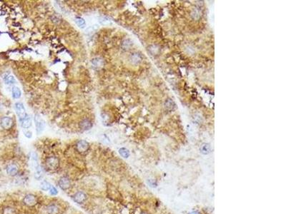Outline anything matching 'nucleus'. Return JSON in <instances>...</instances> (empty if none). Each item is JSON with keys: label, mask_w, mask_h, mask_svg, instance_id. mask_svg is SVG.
I'll use <instances>...</instances> for the list:
<instances>
[{"label": "nucleus", "mask_w": 286, "mask_h": 214, "mask_svg": "<svg viewBox=\"0 0 286 214\" xmlns=\"http://www.w3.org/2000/svg\"><path fill=\"white\" fill-rule=\"evenodd\" d=\"M14 108L20 124L29 117V115L26 114V109L22 103L17 102L14 105Z\"/></svg>", "instance_id": "f257e3e1"}, {"label": "nucleus", "mask_w": 286, "mask_h": 214, "mask_svg": "<svg viewBox=\"0 0 286 214\" xmlns=\"http://www.w3.org/2000/svg\"><path fill=\"white\" fill-rule=\"evenodd\" d=\"M45 164L49 170L54 171V170L58 169L59 166H60V160H59L58 158L55 157V156H51V157L47 158Z\"/></svg>", "instance_id": "f03ea898"}, {"label": "nucleus", "mask_w": 286, "mask_h": 214, "mask_svg": "<svg viewBox=\"0 0 286 214\" xmlns=\"http://www.w3.org/2000/svg\"><path fill=\"white\" fill-rule=\"evenodd\" d=\"M34 123H35L36 126V131H37V133L40 134L44 131L45 128V121L44 119L41 117V116L39 114H35L34 118Z\"/></svg>", "instance_id": "7ed1b4c3"}, {"label": "nucleus", "mask_w": 286, "mask_h": 214, "mask_svg": "<svg viewBox=\"0 0 286 214\" xmlns=\"http://www.w3.org/2000/svg\"><path fill=\"white\" fill-rule=\"evenodd\" d=\"M59 186L60 187L62 190H67L71 186V181L70 180L68 177L62 176L61 177L58 182Z\"/></svg>", "instance_id": "20e7f679"}, {"label": "nucleus", "mask_w": 286, "mask_h": 214, "mask_svg": "<svg viewBox=\"0 0 286 214\" xmlns=\"http://www.w3.org/2000/svg\"><path fill=\"white\" fill-rule=\"evenodd\" d=\"M24 203L25 205L28 206H35L37 203V198L34 195L32 194H27L25 196L23 200Z\"/></svg>", "instance_id": "39448f33"}, {"label": "nucleus", "mask_w": 286, "mask_h": 214, "mask_svg": "<svg viewBox=\"0 0 286 214\" xmlns=\"http://www.w3.org/2000/svg\"><path fill=\"white\" fill-rule=\"evenodd\" d=\"M76 147H77V149L79 153H85L89 148V144L87 141L81 140L78 141L77 145H76Z\"/></svg>", "instance_id": "423d86ee"}, {"label": "nucleus", "mask_w": 286, "mask_h": 214, "mask_svg": "<svg viewBox=\"0 0 286 214\" xmlns=\"http://www.w3.org/2000/svg\"><path fill=\"white\" fill-rule=\"evenodd\" d=\"M0 125H1V127H2L3 129H9L11 127H12L13 121L10 117L5 116V117H3L1 119V121H0Z\"/></svg>", "instance_id": "0eeeda50"}, {"label": "nucleus", "mask_w": 286, "mask_h": 214, "mask_svg": "<svg viewBox=\"0 0 286 214\" xmlns=\"http://www.w3.org/2000/svg\"><path fill=\"white\" fill-rule=\"evenodd\" d=\"M87 199V195L83 191H78L73 196V200L77 203H82Z\"/></svg>", "instance_id": "6e6552de"}, {"label": "nucleus", "mask_w": 286, "mask_h": 214, "mask_svg": "<svg viewBox=\"0 0 286 214\" xmlns=\"http://www.w3.org/2000/svg\"><path fill=\"white\" fill-rule=\"evenodd\" d=\"M79 127L83 131H87L92 127V124L89 119H84L79 122Z\"/></svg>", "instance_id": "1a4fd4ad"}, {"label": "nucleus", "mask_w": 286, "mask_h": 214, "mask_svg": "<svg viewBox=\"0 0 286 214\" xmlns=\"http://www.w3.org/2000/svg\"><path fill=\"white\" fill-rule=\"evenodd\" d=\"M19 169L17 166L15 165V164H9L7 167V173L9 176H14L17 175Z\"/></svg>", "instance_id": "9d476101"}, {"label": "nucleus", "mask_w": 286, "mask_h": 214, "mask_svg": "<svg viewBox=\"0 0 286 214\" xmlns=\"http://www.w3.org/2000/svg\"><path fill=\"white\" fill-rule=\"evenodd\" d=\"M92 64L93 66L95 68L100 69L103 67V66H104V61L101 58L96 57V58L93 59L92 60Z\"/></svg>", "instance_id": "9b49d317"}, {"label": "nucleus", "mask_w": 286, "mask_h": 214, "mask_svg": "<svg viewBox=\"0 0 286 214\" xmlns=\"http://www.w3.org/2000/svg\"><path fill=\"white\" fill-rule=\"evenodd\" d=\"M130 61L132 64H137L140 63L141 61H142V57L139 54L134 53L130 56Z\"/></svg>", "instance_id": "f8f14e48"}, {"label": "nucleus", "mask_w": 286, "mask_h": 214, "mask_svg": "<svg viewBox=\"0 0 286 214\" xmlns=\"http://www.w3.org/2000/svg\"><path fill=\"white\" fill-rule=\"evenodd\" d=\"M47 211L48 214H57L59 213V211H60V209H59V208L57 207L56 205L51 204V205L47 206Z\"/></svg>", "instance_id": "ddd939ff"}, {"label": "nucleus", "mask_w": 286, "mask_h": 214, "mask_svg": "<svg viewBox=\"0 0 286 214\" xmlns=\"http://www.w3.org/2000/svg\"><path fill=\"white\" fill-rule=\"evenodd\" d=\"M34 169H35V174H34V177H35V179H37V180H40V179H41L43 176L42 170L39 165L36 166L35 167H34Z\"/></svg>", "instance_id": "4468645a"}, {"label": "nucleus", "mask_w": 286, "mask_h": 214, "mask_svg": "<svg viewBox=\"0 0 286 214\" xmlns=\"http://www.w3.org/2000/svg\"><path fill=\"white\" fill-rule=\"evenodd\" d=\"M165 105L166 109H167L168 111H173L175 109V107H176V105H175V102H173V100H171V99H167L165 102Z\"/></svg>", "instance_id": "2eb2a0df"}, {"label": "nucleus", "mask_w": 286, "mask_h": 214, "mask_svg": "<svg viewBox=\"0 0 286 214\" xmlns=\"http://www.w3.org/2000/svg\"><path fill=\"white\" fill-rule=\"evenodd\" d=\"M211 151V146L209 144H204L200 147V151L203 154H208Z\"/></svg>", "instance_id": "dca6fc26"}, {"label": "nucleus", "mask_w": 286, "mask_h": 214, "mask_svg": "<svg viewBox=\"0 0 286 214\" xmlns=\"http://www.w3.org/2000/svg\"><path fill=\"white\" fill-rule=\"evenodd\" d=\"M22 92L20 88L17 87H14L12 88V96L14 99H19L21 97Z\"/></svg>", "instance_id": "f3484780"}, {"label": "nucleus", "mask_w": 286, "mask_h": 214, "mask_svg": "<svg viewBox=\"0 0 286 214\" xmlns=\"http://www.w3.org/2000/svg\"><path fill=\"white\" fill-rule=\"evenodd\" d=\"M74 21H75L76 24H77V25L79 26V28L84 29L85 27L86 22H85V20H84V19L81 18V17H77V18L75 19V20H74Z\"/></svg>", "instance_id": "a211bd4d"}, {"label": "nucleus", "mask_w": 286, "mask_h": 214, "mask_svg": "<svg viewBox=\"0 0 286 214\" xmlns=\"http://www.w3.org/2000/svg\"><path fill=\"white\" fill-rule=\"evenodd\" d=\"M5 82L6 84H13L16 83V80H15L14 77L11 75H8L6 77L4 78Z\"/></svg>", "instance_id": "6ab92c4d"}, {"label": "nucleus", "mask_w": 286, "mask_h": 214, "mask_svg": "<svg viewBox=\"0 0 286 214\" xmlns=\"http://www.w3.org/2000/svg\"><path fill=\"white\" fill-rule=\"evenodd\" d=\"M51 184L49 182H47V181H43L40 184V188L42 191H49L51 188Z\"/></svg>", "instance_id": "aec40b11"}, {"label": "nucleus", "mask_w": 286, "mask_h": 214, "mask_svg": "<svg viewBox=\"0 0 286 214\" xmlns=\"http://www.w3.org/2000/svg\"><path fill=\"white\" fill-rule=\"evenodd\" d=\"M119 153H120V156H123V158H128L129 156V151L127 149V148H120Z\"/></svg>", "instance_id": "412c9836"}, {"label": "nucleus", "mask_w": 286, "mask_h": 214, "mask_svg": "<svg viewBox=\"0 0 286 214\" xmlns=\"http://www.w3.org/2000/svg\"><path fill=\"white\" fill-rule=\"evenodd\" d=\"M3 214H16V211L11 207H7L4 209Z\"/></svg>", "instance_id": "4be33fe9"}, {"label": "nucleus", "mask_w": 286, "mask_h": 214, "mask_svg": "<svg viewBox=\"0 0 286 214\" xmlns=\"http://www.w3.org/2000/svg\"><path fill=\"white\" fill-rule=\"evenodd\" d=\"M132 45V42L129 39L125 40L123 43V48H125V49H129Z\"/></svg>", "instance_id": "5701e85b"}, {"label": "nucleus", "mask_w": 286, "mask_h": 214, "mask_svg": "<svg viewBox=\"0 0 286 214\" xmlns=\"http://www.w3.org/2000/svg\"><path fill=\"white\" fill-rule=\"evenodd\" d=\"M49 191L50 194L52 195V196H56V195L58 194V191H57V189L54 186H51V188Z\"/></svg>", "instance_id": "b1692460"}, {"label": "nucleus", "mask_w": 286, "mask_h": 214, "mask_svg": "<svg viewBox=\"0 0 286 214\" xmlns=\"http://www.w3.org/2000/svg\"><path fill=\"white\" fill-rule=\"evenodd\" d=\"M100 22L102 24H104V25H106V24H109L110 23V20H109L107 18H106V17H103V18H101L100 20Z\"/></svg>", "instance_id": "393cba45"}, {"label": "nucleus", "mask_w": 286, "mask_h": 214, "mask_svg": "<svg viewBox=\"0 0 286 214\" xmlns=\"http://www.w3.org/2000/svg\"><path fill=\"white\" fill-rule=\"evenodd\" d=\"M24 135H25V136L27 137V138H31L32 136V133L31 132V131H26V132H24Z\"/></svg>", "instance_id": "a878e982"}, {"label": "nucleus", "mask_w": 286, "mask_h": 214, "mask_svg": "<svg viewBox=\"0 0 286 214\" xmlns=\"http://www.w3.org/2000/svg\"><path fill=\"white\" fill-rule=\"evenodd\" d=\"M190 214H199V213H198V212H197V211H193V212H192V213Z\"/></svg>", "instance_id": "bb28decb"}]
</instances>
